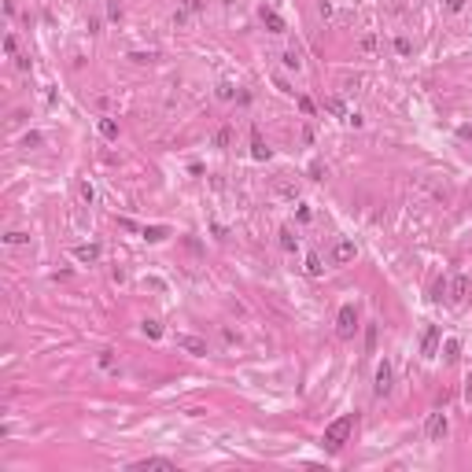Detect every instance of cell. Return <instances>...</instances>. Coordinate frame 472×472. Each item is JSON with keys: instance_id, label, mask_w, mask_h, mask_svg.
Here are the masks:
<instances>
[{"instance_id": "2e32d148", "label": "cell", "mask_w": 472, "mask_h": 472, "mask_svg": "<svg viewBox=\"0 0 472 472\" xmlns=\"http://www.w3.org/2000/svg\"><path fill=\"white\" fill-rule=\"evenodd\" d=\"M141 328H144V336H151V340H159V336H163V325H159V321H144Z\"/></svg>"}, {"instance_id": "d4e9b609", "label": "cell", "mask_w": 472, "mask_h": 472, "mask_svg": "<svg viewBox=\"0 0 472 472\" xmlns=\"http://www.w3.org/2000/svg\"><path fill=\"white\" fill-rule=\"evenodd\" d=\"M144 288H155V291H163V288H166V284H163V281H159V277H151V281H144Z\"/></svg>"}, {"instance_id": "5b68a950", "label": "cell", "mask_w": 472, "mask_h": 472, "mask_svg": "<svg viewBox=\"0 0 472 472\" xmlns=\"http://www.w3.org/2000/svg\"><path fill=\"white\" fill-rule=\"evenodd\" d=\"M469 288H472V281H469V277H454V281H450L447 284V299H450V303H465V295H469Z\"/></svg>"}, {"instance_id": "ac0fdd59", "label": "cell", "mask_w": 472, "mask_h": 472, "mask_svg": "<svg viewBox=\"0 0 472 472\" xmlns=\"http://www.w3.org/2000/svg\"><path fill=\"white\" fill-rule=\"evenodd\" d=\"M362 52H365V56H373V52H376V37H373V33H365V37H362Z\"/></svg>"}, {"instance_id": "52a82bcc", "label": "cell", "mask_w": 472, "mask_h": 472, "mask_svg": "<svg viewBox=\"0 0 472 472\" xmlns=\"http://www.w3.org/2000/svg\"><path fill=\"white\" fill-rule=\"evenodd\" d=\"M373 388H376V395H388V391H391V362L376 365V384H373Z\"/></svg>"}, {"instance_id": "484cf974", "label": "cell", "mask_w": 472, "mask_h": 472, "mask_svg": "<svg viewBox=\"0 0 472 472\" xmlns=\"http://www.w3.org/2000/svg\"><path fill=\"white\" fill-rule=\"evenodd\" d=\"M447 8H450V11H461V8H465V0H447Z\"/></svg>"}, {"instance_id": "44dd1931", "label": "cell", "mask_w": 472, "mask_h": 472, "mask_svg": "<svg viewBox=\"0 0 472 472\" xmlns=\"http://www.w3.org/2000/svg\"><path fill=\"white\" fill-rule=\"evenodd\" d=\"M457 350H461V347H457V340H447V362H454Z\"/></svg>"}, {"instance_id": "cb8c5ba5", "label": "cell", "mask_w": 472, "mask_h": 472, "mask_svg": "<svg viewBox=\"0 0 472 472\" xmlns=\"http://www.w3.org/2000/svg\"><path fill=\"white\" fill-rule=\"evenodd\" d=\"M144 236H148V240H163V236H166V229H148Z\"/></svg>"}, {"instance_id": "8fae6325", "label": "cell", "mask_w": 472, "mask_h": 472, "mask_svg": "<svg viewBox=\"0 0 472 472\" xmlns=\"http://www.w3.org/2000/svg\"><path fill=\"white\" fill-rule=\"evenodd\" d=\"M262 22L269 26L273 33H284V19L277 15V11H269V8H262Z\"/></svg>"}, {"instance_id": "7c38bea8", "label": "cell", "mask_w": 472, "mask_h": 472, "mask_svg": "<svg viewBox=\"0 0 472 472\" xmlns=\"http://www.w3.org/2000/svg\"><path fill=\"white\" fill-rule=\"evenodd\" d=\"M210 144H214V148H229V144H232V129H229V125H222V129L214 133V141H210Z\"/></svg>"}, {"instance_id": "ba28073f", "label": "cell", "mask_w": 472, "mask_h": 472, "mask_svg": "<svg viewBox=\"0 0 472 472\" xmlns=\"http://www.w3.org/2000/svg\"><path fill=\"white\" fill-rule=\"evenodd\" d=\"M177 347H185L188 354H196V358H203V354H207V343H203V340H196V336H177Z\"/></svg>"}, {"instance_id": "6da1fadb", "label": "cell", "mask_w": 472, "mask_h": 472, "mask_svg": "<svg viewBox=\"0 0 472 472\" xmlns=\"http://www.w3.org/2000/svg\"><path fill=\"white\" fill-rule=\"evenodd\" d=\"M350 428H354V413H347V417H340V421H332L328 428H325V447L328 450H340L343 443H347V435H350Z\"/></svg>"}, {"instance_id": "ffe728a7", "label": "cell", "mask_w": 472, "mask_h": 472, "mask_svg": "<svg viewBox=\"0 0 472 472\" xmlns=\"http://www.w3.org/2000/svg\"><path fill=\"white\" fill-rule=\"evenodd\" d=\"M82 199H85V203H92V199H96V192H92L89 181H82Z\"/></svg>"}, {"instance_id": "3957f363", "label": "cell", "mask_w": 472, "mask_h": 472, "mask_svg": "<svg viewBox=\"0 0 472 472\" xmlns=\"http://www.w3.org/2000/svg\"><path fill=\"white\" fill-rule=\"evenodd\" d=\"M447 431H450L447 413H428V421H424V435H428L431 443H443V439H447Z\"/></svg>"}, {"instance_id": "e0dca14e", "label": "cell", "mask_w": 472, "mask_h": 472, "mask_svg": "<svg viewBox=\"0 0 472 472\" xmlns=\"http://www.w3.org/2000/svg\"><path fill=\"white\" fill-rule=\"evenodd\" d=\"M321 269H325V266H321V258H317V255H310V258H307V273H310V277H321Z\"/></svg>"}, {"instance_id": "603a6c76", "label": "cell", "mask_w": 472, "mask_h": 472, "mask_svg": "<svg viewBox=\"0 0 472 472\" xmlns=\"http://www.w3.org/2000/svg\"><path fill=\"white\" fill-rule=\"evenodd\" d=\"M395 48H398V56H410V41H406V37H398Z\"/></svg>"}, {"instance_id": "7a4b0ae2", "label": "cell", "mask_w": 472, "mask_h": 472, "mask_svg": "<svg viewBox=\"0 0 472 472\" xmlns=\"http://www.w3.org/2000/svg\"><path fill=\"white\" fill-rule=\"evenodd\" d=\"M354 332H358V310L347 303V307H340V317H336V336L340 340H350Z\"/></svg>"}, {"instance_id": "277c9868", "label": "cell", "mask_w": 472, "mask_h": 472, "mask_svg": "<svg viewBox=\"0 0 472 472\" xmlns=\"http://www.w3.org/2000/svg\"><path fill=\"white\" fill-rule=\"evenodd\" d=\"M354 255H358L354 240H340L336 247H332V266H347V262H354Z\"/></svg>"}, {"instance_id": "7402d4cb", "label": "cell", "mask_w": 472, "mask_h": 472, "mask_svg": "<svg viewBox=\"0 0 472 472\" xmlns=\"http://www.w3.org/2000/svg\"><path fill=\"white\" fill-rule=\"evenodd\" d=\"M218 100H232V85H229V82L218 85Z\"/></svg>"}, {"instance_id": "9c48e42d", "label": "cell", "mask_w": 472, "mask_h": 472, "mask_svg": "<svg viewBox=\"0 0 472 472\" xmlns=\"http://www.w3.org/2000/svg\"><path fill=\"white\" fill-rule=\"evenodd\" d=\"M133 469H166V472H174V461H166V457H144V461H137Z\"/></svg>"}, {"instance_id": "d6986e66", "label": "cell", "mask_w": 472, "mask_h": 472, "mask_svg": "<svg viewBox=\"0 0 472 472\" xmlns=\"http://www.w3.org/2000/svg\"><path fill=\"white\" fill-rule=\"evenodd\" d=\"M284 66H288V70H299V56H295V52H284Z\"/></svg>"}, {"instance_id": "4fadbf2b", "label": "cell", "mask_w": 472, "mask_h": 472, "mask_svg": "<svg viewBox=\"0 0 472 472\" xmlns=\"http://www.w3.org/2000/svg\"><path fill=\"white\" fill-rule=\"evenodd\" d=\"M251 155H255V159H269V148H266V141L258 137V133L251 137Z\"/></svg>"}, {"instance_id": "30bf717a", "label": "cell", "mask_w": 472, "mask_h": 472, "mask_svg": "<svg viewBox=\"0 0 472 472\" xmlns=\"http://www.w3.org/2000/svg\"><path fill=\"white\" fill-rule=\"evenodd\" d=\"M74 258H78V262H96V258H100V247H96V244H82V247L74 251Z\"/></svg>"}, {"instance_id": "9a60e30c", "label": "cell", "mask_w": 472, "mask_h": 472, "mask_svg": "<svg viewBox=\"0 0 472 472\" xmlns=\"http://www.w3.org/2000/svg\"><path fill=\"white\" fill-rule=\"evenodd\" d=\"M281 247H284V251H295V247H299V240L291 236V229H281Z\"/></svg>"}, {"instance_id": "5bb4252c", "label": "cell", "mask_w": 472, "mask_h": 472, "mask_svg": "<svg viewBox=\"0 0 472 472\" xmlns=\"http://www.w3.org/2000/svg\"><path fill=\"white\" fill-rule=\"evenodd\" d=\"M100 133H103L107 141H115V137H118V122H115V118H100Z\"/></svg>"}, {"instance_id": "8992f818", "label": "cell", "mask_w": 472, "mask_h": 472, "mask_svg": "<svg viewBox=\"0 0 472 472\" xmlns=\"http://www.w3.org/2000/svg\"><path fill=\"white\" fill-rule=\"evenodd\" d=\"M439 340H443L439 325H431V328L421 336V354H424V358H435V347H439Z\"/></svg>"}]
</instances>
